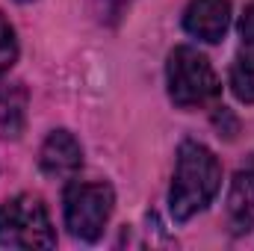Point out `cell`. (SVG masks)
Wrapping results in <instances>:
<instances>
[{"label":"cell","instance_id":"6da1fadb","mask_svg":"<svg viewBox=\"0 0 254 251\" xmlns=\"http://www.w3.org/2000/svg\"><path fill=\"white\" fill-rule=\"evenodd\" d=\"M222 189V166L216 154L201 142H181L175 178L169 189V210L175 222H190L201 210L213 204V198Z\"/></svg>","mask_w":254,"mask_h":251},{"label":"cell","instance_id":"7a4b0ae2","mask_svg":"<svg viewBox=\"0 0 254 251\" xmlns=\"http://www.w3.org/2000/svg\"><path fill=\"white\" fill-rule=\"evenodd\" d=\"M166 83H169V98L181 110H198L210 107L222 95V83L213 71L210 60L190 45H181L169 54L166 63Z\"/></svg>","mask_w":254,"mask_h":251},{"label":"cell","instance_id":"3957f363","mask_svg":"<svg viewBox=\"0 0 254 251\" xmlns=\"http://www.w3.org/2000/svg\"><path fill=\"white\" fill-rule=\"evenodd\" d=\"M116 210V192L107 181H68L63 195L65 228L83 243L101 240L110 216Z\"/></svg>","mask_w":254,"mask_h":251},{"label":"cell","instance_id":"277c9868","mask_svg":"<svg viewBox=\"0 0 254 251\" xmlns=\"http://www.w3.org/2000/svg\"><path fill=\"white\" fill-rule=\"evenodd\" d=\"M0 246L6 249H54L57 234L51 213L36 195H15L0 204Z\"/></svg>","mask_w":254,"mask_h":251},{"label":"cell","instance_id":"5b68a950","mask_svg":"<svg viewBox=\"0 0 254 251\" xmlns=\"http://www.w3.org/2000/svg\"><path fill=\"white\" fill-rule=\"evenodd\" d=\"M231 27V0H190L184 12V30L192 39L216 45Z\"/></svg>","mask_w":254,"mask_h":251},{"label":"cell","instance_id":"8992f818","mask_svg":"<svg viewBox=\"0 0 254 251\" xmlns=\"http://www.w3.org/2000/svg\"><path fill=\"white\" fill-rule=\"evenodd\" d=\"M83 166V145L71 130H54L39 151V169L48 178H74Z\"/></svg>","mask_w":254,"mask_h":251},{"label":"cell","instance_id":"52a82bcc","mask_svg":"<svg viewBox=\"0 0 254 251\" xmlns=\"http://www.w3.org/2000/svg\"><path fill=\"white\" fill-rule=\"evenodd\" d=\"M228 222L231 234L243 237L254 231V172H240L228 189Z\"/></svg>","mask_w":254,"mask_h":251},{"label":"cell","instance_id":"ba28073f","mask_svg":"<svg viewBox=\"0 0 254 251\" xmlns=\"http://www.w3.org/2000/svg\"><path fill=\"white\" fill-rule=\"evenodd\" d=\"M27 122V89L24 86H6L0 92V136L18 139Z\"/></svg>","mask_w":254,"mask_h":251},{"label":"cell","instance_id":"9c48e42d","mask_svg":"<svg viewBox=\"0 0 254 251\" xmlns=\"http://www.w3.org/2000/svg\"><path fill=\"white\" fill-rule=\"evenodd\" d=\"M231 92L237 101L254 104V54L237 57V63L231 65Z\"/></svg>","mask_w":254,"mask_h":251},{"label":"cell","instance_id":"30bf717a","mask_svg":"<svg viewBox=\"0 0 254 251\" xmlns=\"http://www.w3.org/2000/svg\"><path fill=\"white\" fill-rule=\"evenodd\" d=\"M18 60V39H15V27L6 21V15L0 12V77L15 65Z\"/></svg>","mask_w":254,"mask_h":251},{"label":"cell","instance_id":"8fae6325","mask_svg":"<svg viewBox=\"0 0 254 251\" xmlns=\"http://www.w3.org/2000/svg\"><path fill=\"white\" fill-rule=\"evenodd\" d=\"M240 33H243L246 45L254 48V0L249 3V9H246V15H243V21H240Z\"/></svg>","mask_w":254,"mask_h":251},{"label":"cell","instance_id":"7c38bea8","mask_svg":"<svg viewBox=\"0 0 254 251\" xmlns=\"http://www.w3.org/2000/svg\"><path fill=\"white\" fill-rule=\"evenodd\" d=\"M18 3H33V0H18Z\"/></svg>","mask_w":254,"mask_h":251},{"label":"cell","instance_id":"4fadbf2b","mask_svg":"<svg viewBox=\"0 0 254 251\" xmlns=\"http://www.w3.org/2000/svg\"><path fill=\"white\" fill-rule=\"evenodd\" d=\"M252 172H254V169H252Z\"/></svg>","mask_w":254,"mask_h":251}]
</instances>
